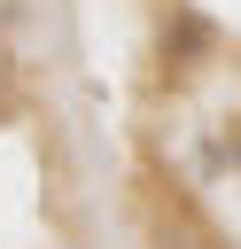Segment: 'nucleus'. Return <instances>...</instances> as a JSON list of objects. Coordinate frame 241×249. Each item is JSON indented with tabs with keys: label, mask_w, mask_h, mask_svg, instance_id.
Returning <instances> with one entry per match:
<instances>
[{
	"label": "nucleus",
	"mask_w": 241,
	"mask_h": 249,
	"mask_svg": "<svg viewBox=\"0 0 241 249\" xmlns=\"http://www.w3.org/2000/svg\"><path fill=\"white\" fill-rule=\"evenodd\" d=\"M155 249H225V241L202 226V210H187V202H179V210L163 218V241H155Z\"/></svg>",
	"instance_id": "obj_1"
}]
</instances>
